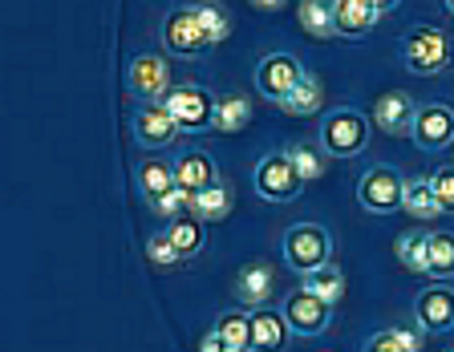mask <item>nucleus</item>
Wrapping results in <instances>:
<instances>
[{
	"label": "nucleus",
	"mask_w": 454,
	"mask_h": 352,
	"mask_svg": "<svg viewBox=\"0 0 454 352\" xmlns=\"http://www.w3.org/2000/svg\"><path fill=\"white\" fill-rule=\"evenodd\" d=\"M402 61L418 77H438L454 65V41L434 25H418L402 41Z\"/></svg>",
	"instance_id": "obj_1"
},
{
	"label": "nucleus",
	"mask_w": 454,
	"mask_h": 352,
	"mask_svg": "<svg viewBox=\"0 0 454 352\" xmlns=\"http://www.w3.org/2000/svg\"><path fill=\"white\" fill-rule=\"evenodd\" d=\"M321 146L333 158H357L369 146V118L357 110H329L321 122Z\"/></svg>",
	"instance_id": "obj_2"
},
{
	"label": "nucleus",
	"mask_w": 454,
	"mask_h": 352,
	"mask_svg": "<svg viewBox=\"0 0 454 352\" xmlns=\"http://www.w3.org/2000/svg\"><path fill=\"white\" fill-rule=\"evenodd\" d=\"M252 187H255V195L268 199V203H293V199H301L304 179L296 174L293 158H288L284 150H276V154H268V158L255 162Z\"/></svg>",
	"instance_id": "obj_3"
},
{
	"label": "nucleus",
	"mask_w": 454,
	"mask_h": 352,
	"mask_svg": "<svg viewBox=\"0 0 454 352\" xmlns=\"http://www.w3.org/2000/svg\"><path fill=\"white\" fill-rule=\"evenodd\" d=\"M280 251H284V264L293 272H309V267L333 259V235L321 223H296V227H288Z\"/></svg>",
	"instance_id": "obj_4"
},
{
	"label": "nucleus",
	"mask_w": 454,
	"mask_h": 352,
	"mask_svg": "<svg viewBox=\"0 0 454 352\" xmlns=\"http://www.w3.org/2000/svg\"><path fill=\"white\" fill-rule=\"evenodd\" d=\"M126 94L138 97V102H162V97L175 89V77H170V61L159 53H138V57L126 65Z\"/></svg>",
	"instance_id": "obj_5"
},
{
	"label": "nucleus",
	"mask_w": 454,
	"mask_h": 352,
	"mask_svg": "<svg viewBox=\"0 0 454 352\" xmlns=\"http://www.w3.org/2000/svg\"><path fill=\"white\" fill-rule=\"evenodd\" d=\"M130 130H134V142L146 146V150H167V146L179 142L183 126L175 122L162 102H138L130 114Z\"/></svg>",
	"instance_id": "obj_6"
},
{
	"label": "nucleus",
	"mask_w": 454,
	"mask_h": 352,
	"mask_svg": "<svg viewBox=\"0 0 454 352\" xmlns=\"http://www.w3.org/2000/svg\"><path fill=\"white\" fill-rule=\"evenodd\" d=\"M402 191H406V179L394 171V166H369L357 179V203L369 215H389V210H402Z\"/></svg>",
	"instance_id": "obj_7"
},
{
	"label": "nucleus",
	"mask_w": 454,
	"mask_h": 352,
	"mask_svg": "<svg viewBox=\"0 0 454 352\" xmlns=\"http://www.w3.org/2000/svg\"><path fill=\"white\" fill-rule=\"evenodd\" d=\"M410 138H414L418 150H426V154L446 150V146L454 142V105H446V102L418 105V118H414Z\"/></svg>",
	"instance_id": "obj_8"
},
{
	"label": "nucleus",
	"mask_w": 454,
	"mask_h": 352,
	"mask_svg": "<svg viewBox=\"0 0 454 352\" xmlns=\"http://www.w3.org/2000/svg\"><path fill=\"white\" fill-rule=\"evenodd\" d=\"M284 324H288L296 336H321V333H329V324H333V304L321 300V295L304 292V287H296V292L284 300Z\"/></svg>",
	"instance_id": "obj_9"
},
{
	"label": "nucleus",
	"mask_w": 454,
	"mask_h": 352,
	"mask_svg": "<svg viewBox=\"0 0 454 352\" xmlns=\"http://www.w3.org/2000/svg\"><path fill=\"white\" fill-rule=\"evenodd\" d=\"M301 77H304L301 61L288 57V53H272V57H264L260 65H255V89H260V97H268V102L280 105L284 97L296 89Z\"/></svg>",
	"instance_id": "obj_10"
},
{
	"label": "nucleus",
	"mask_w": 454,
	"mask_h": 352,
	"mask_svg": "<svg viewBox=\"0 0 454 352\" xmlns=\"http://www.w3.org/2000/svg\"><path fill=\"white\" fill-rule=\"evenodd\" d=\"M414 118H418V102L406 89H389V94H381L378 102H373V110H369V122L378 126L381 134H389V138H406V134L414 130Z\"/></svg>",
	"instance_id": "obj_11"
},
{
	"label": "nucleus",
	"mask_w": 454,
	"mask_h": 352,
	"mask_svg": "<svg viewBox=\"0 0 454 352\" xmlns=\"http://www.w3.org/2000/svg\"><path fill=\"white\" fill-rule=\"evenodd\" d=\"M162 105L175 114V122H179L183 130H203V126H211L215 97H211L203 86H175L167 97H162Z\"/></svg>",
	"instance_id": "obj_12"
},
{
	"label": "nucleus",
	"mask_w": 454,
	"mask_h": 352,
	"mask_svg": "<svg viewBox=\"0 0 454 352\" xmlns=\"http://www.w3.org/2000/svg\"><path fill=\"white\" fill-rule=\"evenodd\" d=\"M162 45H167L170 53H179V57H199L203 49H211L191 9H175L162 20Z\"/></svg>",
	"instance_id": "obj_13"
},
{
	"label": "nucleus",
	"mask_w": 454,
	"mask_h": 352,
	"mask_svg": "<svg viewBox=\"0 0 454 352\" xmlns=\"http://www.w3.org/2000/svg\"><path fill=\"white\" fill-rule=\"evenodd\" d=\"M414 316L422 333H454V287H446V284L426 287L418 295Z\"/></svg>",
	"instance_id": "obj_14"
},
{
	"label": "nucleus",
	"mask_w": 454,
	"mask_h": 352,
	"mask_svg": "<svg viewBox=\"0 0 454 352\" xmlns=\"http://www.w3.org/2000/svg\"><path fill=\"white\" fill-rule=\"evenodd\" d=\"M381 12L369 0H333V20H337V37L345 41H361L373 33Z\"/></svg>",
	"instance_id": "obj_15"
},
{
	"label": "nucleus",
	"mask_w": 454,
	"mask_h": 352,
	"mask_svg": "<svg viewBox=\"0 0 454 352\" xmlns=\"http://www.w3.org/2000/svg\"><path fill=\"white\" fill-rule=\"evenodd\" d=\"M175 182H179L183 191H203V187H211V182H219V166L211 154L203 150H187L175 158Z\"/></svg>",
	"instance_id": "obj_16"
},
{
	"label": "nucleus",
	"mask_w": 454,
	"mask_h": 352,
	"mask_svg": "<svg viewBox=\"0 0 454 352\" xmlns=\"http://www.w3.org/2000/svg\"><path fill=\"white\" fill-rule=\"evenodd\" d=\"M231 207H236V191H231V182H211V187H203V191L191 195V215L203 223H219L231 215Z\"/></svg>",
	"instance_id": "obj_17"
},
{
	"label": "nucleus",
	"mask_w": 454,
	"mask_h": 352,
	"mask_svg": "<svg viewBox=\"0 0 454 352\" xmlns=\"http://www.w3.org/2000/svg\"><path fill=\"white\" fill-rule=\"evenodd\" d=\"M272 287H276V272L268 264L239 267V276H236V300L244 308H264L268 295H272Z\"/></svg>",
	"instance_id": "obj_18"
},
{
	"label": "nucleus",
	"mask_w": 454,
	"mask_h": 352,
	"mask_svg": "<svg viewBox=\"0 0 454 352\" xmlns=\"http://www.w3.org/2000/svg\"><path fill=\"white\" fill-rule=\"evenodd\" d=\"M252 122V102L247 94H223L215 97V110H211V130L215 134H239Z\"/></svg>",
	"instance_id": "obj_19"
},
{
	"label": "nucleus",
	"mask_w": 454,
	"mask_h": 352,
	"mask_svg": "<svg viewBox=\"0 0 454 352\" xmlns=\"http://www.w3.org/2000/svg\"><path fill=\"white\" fill-rule=\"evenodd\" d=\"M402 210H406L410 219H418V223L438 219V215H442V207H438L434 182H430V179H406V191H402Z\"/></svg>",
	"instance_id": "obj_20"
},
{
	"label": "nucleus",
	"mask_w": 454,
	"mask_h": 352,
	"mask_svg": "<svg viewBox=\"0 0 454 352\" xmlns=\"http://www.w3.org/2000/svg\"><path fill=\"white\" fill-rule=\"evenodd\" d=\"M301 287L337 308L340 295H345V272H340L337 264H317V267H309V272H301Z\"/></svg>",
	"instance_id": "obj_21"
},
{
	"label": "nucleus",
	"mask_w": 454,
	"mask_h": 352,
	"mask_svg": "<svg viewBox=\"0 0 454 352\" xmlns=\"http://www.w3.org/2000/svg\"><path fill=\"white\" fill-rule=\"evenodd\" d=\"M207 223L203 219H195V215H179V219H167V239L179 248V256L183 259H191V256H199V251L207 248Z\"/></svg>",
	"instance_id": "obj_22"
},
{
	"label": "nucleus",
	"mask_w": 454,
	"mask_h": 352,
	"mask_svg": "<svg viewBox=\"0 0 454 352\" xmlns=\"http://www.w3.org/2000/svg\"><path fill=\"white\" fill-rule=\"evenodd\" d=\"M296 20L312 41H333L337 37V20H333V0H301L296 4Z\"/></svg>",
	"instance_id": "obj_23"
},
{
	"label": "nucleus",
	"mask_w": 454,
	"mask_h": 352,
	"mask_svg": "<svg viewBox=\"0 0 454 352\" xmlns=\"http://www.w3.org/2000/svg\"><path fill=\"white\" fill-rule=\"evenodd\" d=\"M280 110L284 114H293V118H312V114H321L325 110V89H321V81L312 73H304L301 81H296V89L288 97L280 102Z\"/></svg>",
	"instance_id": "obj_24"
},
{
	"label": "nucleus",
	"mask_w": 454,
	"mask_h": 352,
	"mask_svg": "<svg viewBox=\"0 0 454 352\" xmlns=\"http://www.w3.org/2000/svg\"><path fill=\"white\" fill-rule=\"evenodd\" d=\"M170 187H179L175 182V162H159V158H146L138 166V191L146 203H154L159 195H167Z\"/></svg>",
	"instance_id": "obj_25"
},
{
	"label": "nucleus",
	"mask_w": 454,
	"mask_h": 352,
	"mask_svg": "<svg viewBox=\"0 0 454 352\" xmlns=\"http://www.w3.org/2000/svg\"><path fill=\"white\" fill-rule=\"evenodd\" d=\"M284 336H288L284 312H268V308H255V312H252V348H280Z\"/></svg>",
	"instance_id": "obj_26"
},
{
	"label": "nucleus",
	"mask_w": 454,
	"mask_h": 352,
	"mask_svg": "<svg viewBox=\"0 0 454 352\" xmlns=\"http://www.w3.org/2000/svg\"><path fill=\"white\" fill-rule=\"evenodd\" d=\"M288 158H293V166H296V174H301L304 182H317V179H325V171H329V166H325V146H321V138H317V142H293L288 146Z\"/></svg>",
	"instance_id": "obj_27"
},
{
	"label": "nucleus",
	"mask_w": 454,
	"mask_h": 352,
	"mask_svg": "<svg viewBox=\"0 0 454 352\" xmlns=\"http://www.w3.org/2000/svg\"><path fill=\"white\" fill-rule=\"evenodd\" d=\"M215 333H219V341H223V352L252 348V316L247 312H223L215 320Z\"/></svg>",
	"instance_id": "obj_28"
},
{
	"label": "nucleus",
	"mask_w": 454,
	"mask_h": 352,
	"mask_svg": "<svg viewBox=\"0 0 454 352\" xmlns=\"http://www.w3.org/2000/svg\"><path fill=\"white\" fill-rule=\"evenodd\" d=\"M394 251H397V264L406 272H426V264H430V235L426 231H406V235H397Z\"/></svg>",
	"instance_id": "obj_29"
},
{
	"label": "nucleus",
	"mask_w": 454,
	"mask_h": 352,
	"mask_svg": "<svg viewBox=\"0 0 454 352\" xmlns=\"http://www.w3.org/2000/svg\"><path fill=\"white\" fill-rule=\"evenodd\" d=\"M426 344V333L418 328H406V324H397V328H386L369 341V352H422Z\"/></svg>",
	"instance_id": "obj_30"
},
{
	"label": "nucleus",
	"mask_w": 454,
	"mask_h": 352,
	"mask_svg": "<svg viewBox=\"0 0 454 352\" xmlns=\"http://www.w3.org/2000/svg\"><path fill=\"white\" fill-rule=\"evenodd\" d=\"M426 276L454 279V235L450 231H434V235H430V264H426Z\"/></svg>",
	"instance_id": "obj_31"
},
{
	"label": "nucleus",
	"mask_w": 454,
	"mask_h": 352,
	"mask_svg": "<svg viewBox=\"0 0 454 352\" xmlns=\"http://www.w3.org/2000/svg\"><path fill=\"white\" fill-rule=\"evenodd\" d=\"M191 12H195V20H199V29H203V37H207V45L227 41V33H231V17L219 9L215 0H203V4H195Z\"/></svg>",
	"instance_id": "obj_32"
},
{
	"label": "nucleus",
	"mask_w": 454,
	"mask_h": 352,
	"mask_svg": "<svg viewBox=\"0 0 454 352\" xmlns=\"http://www.w3.org/2000/svg\"><path fill=\"white\" fill-rule=\"evenodd\" d=\"M146 259H151L154 272H179L183 267V256H179V248L167 239V231H159V235L146 239Z\"/></svg>",
	"instance_id": "obj_33"
},
{
	"label": "nucleus",
	"mask_w": 454,
	"mask_h": 352,
	"mask_svg": "<svg viewBox=\"0 0 454 352\" xmlns=\"http://www.w3.org/2000/svg\"><path fill=\"white\" fill-rule=\"evenodd\" d=\"M187 207H191V191H183V187H170L167 195H159L151 203V210L162 215V219H179V215H187Z\"/></svg>",
	"instance_id": "obj_34"
},
{
	"label": "nucleus",
	"mask_w": 454,
	"mask_h": 352,
	"mask_svg": "<svg viewBox=\"0 0 454 352\" xmlns=\"http://www.w3.org/2000/svg\"><path fill=\"white\" fill-rule=\"evenodd\" d=\"M430 182H434L438 207H442V210H454V171H438Z\"/></svg>",
	"instance_id": "obj_35"
},
{
	"label": "nucleus",
	"mask_w": 454,
	"mask_h": 352,
	"mask_svg": "<svg viewBox=\"0 0 454 352\" xmlns=\"http://www.w3.org/2000/svg\"><path fill=\"white\" fill-rule=\"evenodd\" d=\"M199 348H203V352H223V341H219L215 328H211V333L203 336V341H199Z\"/></svg>",
	"instance_id": "obj_36"
},
{
	"label": "nucleus",
	"mask_w": 454,
	"mask_h": 352,
	"mask_svg": "<svg viewBox=\"0 0 454 352\" xmlns=\"http://www.w3.org/2000/svg\"><path fill=\"white\" fill-rule=\"evenodd\" d=\"M247 4H255V9H264V12H276V9H284V0H247Z\"/></svg>",
	"instance_id": "obj_37"
},
{
	"label": "nucleus",
	"mask_w": 454,
	"mask_h": 352,
	"mask_svg": "<svg viewBox=\"0 0 454 352\" xmlns=\"http://www.w3.org/2000/svg\"><path fill=\"white\" fill-rule=\"evenodd\" d=\"M369 4H373L378 12H394L397 4H402V0H369Z\"/></svg>",
	"instance_id": "obj_38"
},
{
	"label": "nucleus",
	"mask_w": 454,
	"mask_h": 352,
	"mask_svg": "<svg viewBox=\"0 0 454 352\" xmlns=\"http://www.w3.org/2000/svg\"><path fill=\"white\" fill-rule=\"evenodd\" d=\"M442 4H446V12H454V0H442Z\"/></svg>",
	"instance_id": "obj_39"
}]
</instances>
